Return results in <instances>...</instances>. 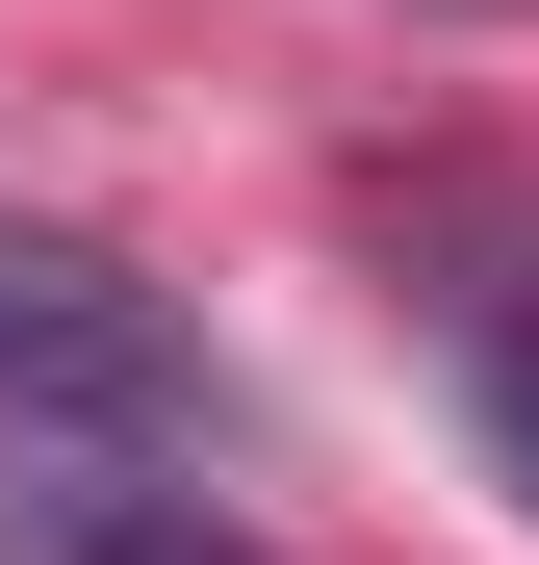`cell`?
<instances>
[{
  "label": "cell",
  "instance_id": "1",
  "mask_svg": "<svg viewBox=\"0 0 539 565\" xmlns=\"http://www.w3.org/2000/svg\"><path fill=\"white\" fill-rule=\"evenodd\" d=\"M0 412L26 437H154L180 412V309L104 232H0Z\"/></svg>",
  "mask_w": 539,
  "mask_h": 565
},
{
  "label": "cell",
  "instance_id": "2",
  "mask_svg": "<svg viewBox=\"0 0 539 565\" xmlns=\"http://www.w3.org/2000/svg\"><path fill=\"white\" fill-rule=\"evenodd\" d=\"M0 565H283V540H231L206 489H154V462H104V437H52L26 489H0Z\"/></svg>",
  "mask_w": 539,
  "mask_h": 565
},
{
  "label": "cell",
  "instance_id": "3",
  "mask_svg": "<svg viewBox=\"0 0 539 565\" xmlns=\"http://www.w3.org/2000/svg\"><path fill=\"white\" fill-rule=\"evenodd\" d=\"M463 412H488L514 514H539V282H463Z\"/></svg>",
  "mask_w": 539,
  "mask_h": 565
}]
</instances>
